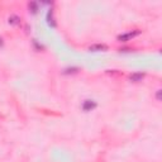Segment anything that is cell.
<instances>
[{"label":"cell","mask_w":162,"mask_h":162,"mask_svg":"<svg viewBox=\"0 0 162 162\" xmlns=\"http://www.w3.org/2000/svg\"><path fill=\"white\" fill-rule=\"evenodd\" d=\"M141 34V30H134V32H128V33H124V34H120L118 37V41L120 42H127L129 40H132V38H134L135 36Z\"/></svg>","instance_id":"obj_1"},{"label":"cell","mask_w":162,"mask_h":162,"mask_svg":"<svg viewBox=\"0 0 162 162\" xmlns=\"http://www.w3.org/2000/svg\"><path fill=\"white\" fill-rule=\"evenodd\" d=\"M143 77H145V74H142V72H135V74H132L131 76H129V80L133 81V82H139L143 80Z\"/></svg>","instance_id":"obj_3"},{"label":"cell","mask_w":162,"mask_h":162,"mask_svg":"<svg viewBox=\"0 0 162 162\" xmlns=\"http://www.w3.org/2000/svg\"><path fill=\"white\" fill-rule=\"evenodd\" d=\"M96 106V104L93 101V100H86L85 103H84V105H82V109L84 110H86V112H89V110H91Z\"/></svg>","instance_id":"obj_4"},{"label":"cell","mask_w":162,"mask_h":162,"mask_svg":"<svg viewBox=\"0 0 162 162\" xmlns=\"http://www.w3.org/2000/svg\"><path fill=\"white\" fill-rule=\"evenodd\" d=\"M9 24H11V25H17V24H19L21 23V18H19L18 15H15V14H13V15H10L9 17Z\"/></svg>","instance_id":"obj_5"},{"label":"cell","mask_w":162,"mask_h":162,"mask_svg":"<svg viewBox=\"0 0 162 162\" xmlns=\"http://www.w3.org/2000/svg\"><path fill=\"white\" fill-rule=\"evenodd\" d=\"M89 49L93 51V52H100V51H106L108 46L106 44H103V43H98V44H93V46H90Z\"/></svg>","instance_id":"obj_2"},{"label":"cell","mask_w":162,"mask_h":162,"mask_svg":"<svg viewBox=\"0 0 162 162\" xmlns=\"http://www.w3.org/2000/svg\"><path fill=\"white\" fill-rule=\"evenodd\" d=\"M29 9H32V11L36 13V10H37V5H36V3H29Z\"/></svg>","instance_id":"obj_6"},{"label":"cell","mask_w":162,"mask_h":162,"mask_svg":"<svg viewBox=\"0 0 162 162\" xmlns=\"http://www.w3.org/2000/svg\"><path fill=\"white\" fill-rule=\"evenodd\" d=\"M48 23L52 25V27H55V23H53V21H52V15H51V13H48Z\"/></svg>","instance_id":"obj_7"}]
</instances>
